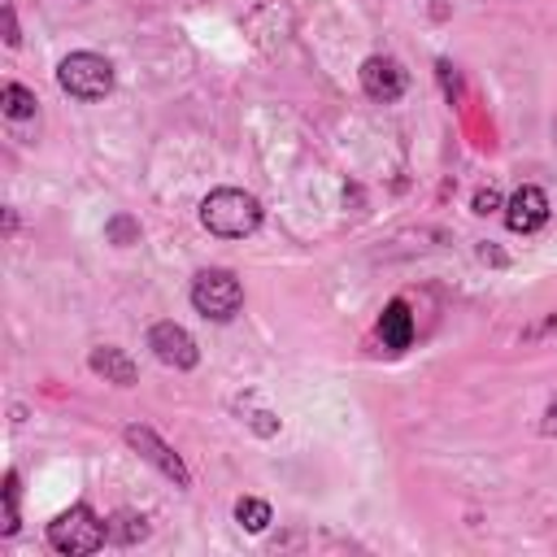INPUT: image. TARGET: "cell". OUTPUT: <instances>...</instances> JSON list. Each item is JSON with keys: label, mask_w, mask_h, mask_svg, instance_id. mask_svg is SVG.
I'll return each mask as SVG.
<instances>
[{"label": "cell", "mask_w": 557, "mask_h": 557, "mask_svg": "<svg viewBox=\"0 0 557 557\" xmlns=\"http://www.w3.org/2000/svg\"><path fill=\"white\" fill-rule=\"evenodd\" d=\"M109 235H113L117 244H131V239H135V222H126V218H113V222H109Z\"/></svg>", "instance_id": "16"}, {"label": "cell", "mask_w": 557, "mask_h": 557, "mask_svg": "<svg viewBox=\"0 0 557 557\" xmlns=\"http://www.w3.org/2000/svg\"><path fill=\"white\" fill-rule=\"evenodd\" d=\"M200 222H205V231H213L222 239H244L261 226V205H257V196H248L239 187H218L200 200Z\"/></svg>", "instance_id": "1"}, {"label": "cell", "mask_w": 557, "mask_h": 557, "mask_svg": "<svg viewBox=\"0 0 557 557\" xmlns=\"http://www.w3.org/2000/svg\"><path fill=\"white\" fill-rule=\"evenodd\" d=\"M87 366H91L96 374H104L109 383H117V387H131V383H135V361H131L122 348H109V344H100V348H91Z\"/></svg>", "instance_id": "10"}, {"label": "cell", "mask_w": 557, "mask_h": 557, "mask_svg": "<svg viewBox=\"0 0 557 557\" xmlns=\"http://www.w3.org/2000/svg\"><path fill=\"white\" fill-rule=\"evenodd\" d=\"M235 522H239L244 531H265V527H270V505L257 500V496H239V500H235Z\"/></svg>", "instance_id": "12"}, {"label": "cell", "mask_w": 557, "mask_h": 557, "mask_svg": "<svg viewBox=\"0 0 557 557\" xmlns=\"http://www.w3.org/2000/svg\"><path fill=\"white\" fill-rule=\"evenodd\" d=\"M104 540H109V522H100L87 505H70L65 513H57V518L48 522V544H52L57 553H70V557L96 553Z\"/></svg>", "instance_id": "2"}, {"label": "cell", "mask_w": 557, "mask_h": 557, "mask_svg": "<svg viewBox=\"0 0 557 557\" xmlns=\"http://www.w3.org/2000/svg\"><path fill=\"white\" fill-rule=\"evenodd\" d=\"M548 222V196L540 191V187H518L509 200H505V226L509 231H518V235H531V231H540Z\"/></svg>", "instance_id": "7"}, {"label": "cell", "mask_w": 557, "mask_h": 557, "mask_svg": "<svg viewBox=\"0 0 557 557\" xmlns=\"http://www.w3.org/2000/svg\"><path fill=\"white\" fill-rule=\"evenodd\" d=\"M361 87H366L370 100H383V104L400 100V91H405L400 61H392V57H366L361 61Z\"/></svg>", "instance_id": "8"}, {"label": "cell", "mask_w": 557, "mask_h": 557, "mask_svg": "<svg viewBox=\"0 0 557 557\" xmlns=\"http://www.w3.org/2000/svg\"><path fill=\"white\" fill-rule=\"evenodd\" d=\"M0 109H4V117L26 122V117H35L39 100H35V91H26L22 83H4V87H0Z\"/></svg>", "instance_id": "11"}, {"label": "cell", "mask_w": 557, "mask_h": 557, "mask_svg": "<svg viewBox=\"0 0 557 557\" xmlns=\"http://www.w3.org/2000/svg\"><path fill=\"white\" fill-rule=\"evenodd\" d=\"M148 348L157 352V361H165V366H174V370H191V366L200 361L196 339H191L178 322H157V326L148 331Z\"/></svg>", "instance_id": "6"}, {"label": "cell", "mask_w": 557, "mask_h": 557, "mask_svg": "<svg viewBox=\"0 0 557 557\" xmlns=\"http://www.w3.org/2000/svg\"><path fill=\"white\" fill-rule=\"evenodd\" d=\"M57 83L74 100H104L113 91V65L100 52H70L57 65Z\"/></svg>", "instance_id": "3"}, {"label": "cell", "mask_w": 557, "mask_h": 557, "mask_svg": "<svg viewBox=\"0 0 557 557\" xmlns=\"http://www.w3.org/2000/svg\"><path fill=\"white\" fill-rule=\"evenodd\" d=\"M492 209H500V196L492 187H479L474 191V213H492Z\"/></svg>", "instance_id": "15"}, {"label": "cell", "mask_w": 557, "mask_h": 557, "mask_svg": "<svg viewBox=\"0 0 557 557\" xmlns=\"http://www.w3.org/2000/svg\"><path fill=\"white\" fill-rule=\"evenodd\" d=\"M17 531V479H4V535Z\"/></svg>", "instance_id": "14"}, {"label": "cell", "mask_w": 557, "mask_h": 557, "mask_svg": "<svg viewBox=\"0 0 557 557\" xmlns=\"http://www.w3.org/2000/svg\"><path fill=\"white\" fill-rule=\"evenodd\" d=\"M379 339H383V348H392V352L409 348V339H413V318H409L405 300H392V305L379 313Z\"/></svg>", "instance_id": "9"}, {"label": "cell", "mask_w": 557, "mask_h": 557, "mask_svg": "<svg viewBox=\"0 0 557 557\" xmlns=\"http://www.w3.org/2000/svg\"><path fill=\"white\" fill-rule=\"evenodd\" d=\"M126 444H131V448H135L144 461H152V466H157L165 479H174L178 487H187V483H191V474H187L183 457H178V453H174V448H170V444H165V440H161L152 426H126Z\"/></svg>", "instance_id": "5"}, {"label": "cell", "mask_w": 557, "mask_h": 557, "mask_svg": "<svg viewBox=\"0 0 557 557\" xmlns=\"http://www.w3.org/2000/svg\"><path fill=\"white\" fill-rule=\"evenodd\" d=\"M4 39L17 44V22H13V9H4Z\"/></svg>", "instance_id": "17"}, {"label": "cell", "mask_w": 557, "mask_h": 557, "mask_svg": "<svg viewBox=\"0 0 557 557\" xmlns=\"http://www.w3.org/2000/svg\"><path fill=\"white\" fill-rule=\"evenodd\" d=\"M191 305H196V313H205L213 322H231L244 305V287L231 270H200L191 283Z\"/></svg>", "instance_id": "4"}, {"label": "cell", "mask_w": 557, "mask_h": 557, "mask_svg": "<svg viewBox=\"0 0 557 557\" xmlns=\"http://www.w3.org/2000/svg\"><path fill=\"white\" fill-rule=\"evenodd\" d=\"M144 535H148V522H144V518H135V513H117V518L109 522V540L135 544V540H144Z\"/></svg>", "instance_id": "13"}]
</instances>
